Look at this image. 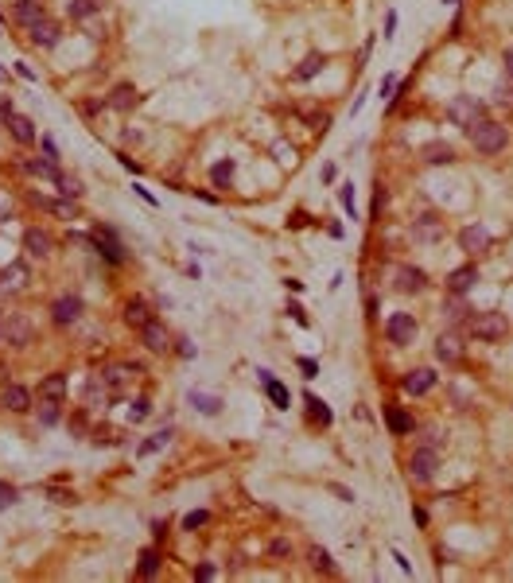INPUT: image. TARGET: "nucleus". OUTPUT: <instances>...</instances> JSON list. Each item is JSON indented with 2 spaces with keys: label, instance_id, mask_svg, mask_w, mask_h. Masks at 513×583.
I'll list each match as a JSON object with an SVG mask.
<instances>
[{
  "label": "nucleus",
  "instance_id": "f257e3e1",
  "mask_svg": "<svg viewBox=\"0 0 513 583\" xmlns=\"http://www.w3.org/2000/svg\"><path fill=\"white\" fill-rule=\"evenodd\" d=\"M467 331H471L479 342H502L505 331H509V319H505L502 311H479V315L467 319Z\"/></svg>",
  "mask_w": 513,
  "mask_h": 583
},
{
  "label": "nucleus",
  "instance_id": "f03ea898",
  "mask_svg": "<svg viewBox=\"0 0 513 583\" xmlns=\"http://www.w3.org/2000/svg\"><path fill=\"white\" fill-rule=\"evenodd\" d=\"M471 133V144L482 152V156H494V152H502L505 148V125H498V121H486L482 117L474 129H467Z\"/></svg>",
  "mask_w": 513,
  "mask_h": 583
},
{
  "label": "nucleus",
  "instance_id": "7ed1b4c3",
  "mask_svg": "<svg viewBox=\"0 0 513 583\" xmlns=\"http://www.w3.org/2000/svg\"><path fill=\"white\" fill-rule=\"evenodd\" d=\"M482 101H474L471 93H459V98L447 105V117H451V125H459V129H474L482 121Z\"/></svg>",
  "mask_w": 513,
  "mask_h": 583
},
{
  "label": "nucleus",
  "instance_id": "20e7f679",
  "mask_svg": "<svg viewBox=\"0 0 513 583\" xmlns=\"http://www.w3.org/2000/svg\"><path fill=\"white\" fill-rule=\"evenodd\" d=\"M93 253H101V257L109 261V265H121V261H125V245H121V237H117V230H113V225H93Z\"/></svg>",
  "mask_w": 513,
  "mask_h": 583
},
{
  "label": "nucleus",
  "instance_id": "39448f33",
  "mask_svg": "<svg viewBox=\"0 0 513 583\" xmlns=\"http://www.w3.org/2000/svg\"><path fill=\"white\" fill-rule=\"evenodd\" d=\"M436 466H439L436 447H416L413 459H408V478H416V483H432Z\"/></svg>",
  "mask_w": 513,
  "mask_h": 583
},
{
  "label": "nucleus",
  "instance_id": "423d86ee",
  "mask_svg": "<svg viewBox=\"0 0 513 583\" xmlns=\"http://www.w3.org/2000/svg\"><path fill=\"white\" fill-rule=\"evenodd\" d=\"M82 296H59V300L51 303V323L55 327H70L78 323V315H82Z\"/></svg>",
  "mask_w": 513,
  "mask_h": 583
},
{
  "label": "nucleus",
  "instance_id": "0eeeda50",
  "mask_svg": "<svg viewBox=\"0 0 513 583\" xmlns=\"http://www.w3.org/2000/svg\"><path fill=\"white\" fill-rule=\"evenodd\" d=\"M385 334H389V342H393V346H408V342L416 339V319L404 315V311H397V315H389Z\"/></svg>",
  "mask_w": 513,
  "mask_h": 583
},
{
  "label": "nucleus",
  "instance_id": "6e6552de",
  "mask_svg": "<svg viewBox=\"0 0 513 583\" xmlns=\"http://www.w3.org/2000/svg\"><path fill=\"white\" fill-rule=\"evenodd\" d=\"M136 377V366H109V369H101V377L98 381L105 385V393L109 397H121V393L128 389V381Z\"/></svg>",
  "mask_w": 513,
  "mask_h": 583
},
{
  "label": "nucleus",
  "instance_id": "1a4fd4ad",
  "mask_svg": "<svg viewBox=\"0 0 513 583\" xmlns=\"http://www.w3.org/2000/svg\"><path fill=\"white\" fill-rule=\"evenodd\" d=\"M27 39H32L35 47L51 51V47H59V39H62V27L55 24V20H47V16H43L39 24H32V27H27Z\"/></svg>",
  "mask_w": 513,
  "mask_h": 583
},
{
  "label": "nucleus",
  "instance_id": "9d476101",
  "mask_svg": "<svg viewBox=\"0 0 513 583\" xmlns=\"http://www.w3.org/2000/svg\"><path fill=\"white\" fill-rule=\"evenodd\" d=\"M24 253L27 257H51L55 253V237H51L47 230H39V225H32V230H24Z\"/></svg>",
  "mask_w": 513,
  "mask_h": 583
},
{
  "label": "nucleus",
  "instance_id": "9b49d317",
  "mask_svg": "<svg viewBox=\"0 0 513 583\" xmlns=\"http://www.w3.org/2000/svg\"><path fill=\"white\" fill-rule=\"evenodd\" d=\"M459 249L463 253H486L490 249V230L486 225H463V230H459Z\"/></svg>",
  "mask_w": 513,
  "mask_h": 583
},
{
  "label": "nucleus",
  "instance_id": "f8f14e48",
  "mask_svg": "<svg viewBox=\"0 0 513 583\" xmlns=\"http://www.w3.org/2000/svg\"><path fill=\"white\" fill-rule=\"evenodd\" d=\"M436 385V374H432L428 366H420V369H408V374L401 377V389L404 393H413V397H424V393Z\"/></svg>",
  "mask_w": 513,
  "mask_h": 583
},
{
  "label": "nucleus",
  "instance_id": "ddd939ff",
  "mask_svg": "<svg viewBox=\"0 0 513 583\" xmlns=\"http://www.w3.org/2000/svg\"><path fill=\"white\" fill-rule=\"evenodd\" d=\"M0 405L8 408V412H27L32 408V389H24V385H4Z\"/></svg>",
  "mask_w": 513,
  "mask_h": 583
},
{
  "label": "nucleus",
  "instance_id": "4468645a",
  "mask_svg": "<svg viewBox=\"0 0 513 583\" xmlns=\"http://www.w3.org/2000/svg\"><path fill=\"white\" fill-rule=\"evenodd\" d=\"M152 308H148V300H140V296H133V300L125 303V323L133 327V331H140V327H148L152 323Z\"/></svg>",
  "mask_w": 513,
  "mask_h": 583
},
{
  "label": "nucleus",
  "instance_id": "2eb2a0df",
  "mask_svg": "<svg viewBox=\"0 0 513 583\" xmlns=\"http://www.w3.org/2000/svg\"><path fill=\"white\" fill-rule=\"evenodd\" d=\"M4 129L12 133V140H16V144H35V125H32V117L12 113L8 121H4Z\"/></svg>",
  "mask_w": 513,
  "mask_h": 583
},
{
  "label": "nucleus",
  "instance_id": "dca6fc26",
  "mask_svg": "<svg viewBox=\"0 0 513 583\" xmlns=\"http://www.w3.org/2000/svg\"><path fill=\"white\" fill-rule=\"evenodd\" d=\"M257 377H261L265 393H269V400H272L277 408H288V405H292V393H288V385H280L277 377L269 374V369H257Z\"/></svg>",
  "mask_w": 513,
  "mask_h": 583
},
{
  "label": "nucleus",
  "instance_id": "f3484780",
  "mask_svg": "<svg viewBox=\"0 0 513 583\" xmlns=\"http://www.w3.org/2000/svg\"><path fill=\"white\" fill-rule=\"evenodd\" d=\"M27 288V265L24 261H12L4 273H0V292H20Z\"/></svg>",
  "mask_w": 513,
  "mask_h": 583
},
{
  "label": "nucleus",
  "instance_id": "a211bd4d",
  "mask_svg": "<svg viewBox=\"0 0 513 583\" xmlns=\"http://www.w3.org/2000/svg\"><path fill=\"white\" fill-rule=\"evenodd\" d=\"M140 339H144V346H148L152 354H164V350L171 346V342H168V331H164V323H156V319H152L148 327H140Z\"/></svg>",
  "mask_w": 513,
  "mask_h": 583
},
{
  "label": "nucleus",
  "instance_id": "6ab92c4d",
  "mask_svg": "<svg viewBox=\"0 0 513 583\" xmlns=\"http://www.w3.org/2000/svg\"><path fill=\"white\" fill-rule=\"evenodd\" d=\"M436 358L447 362V366H455V362L463 358V342L455 339V334H439L436 339Z\"/></svg>",
  "mask_w": 513,
  "mask_h": 583
},
{
  "label": "nucleus",
  "instance_id": "aec40b11",
  "mask_svg": "<svg viewBox=\"0 0 513 583\" xmlns=\"http://www.w3.org/2000/svg\"><path fill=\"white\" fill-rule=\"evenodd\" d=\"M474 280H479V268H474V265H463V268H455V273L447 276V288H451L455 296H463V292L474 288Z\"/></svg>",
  "mask_w": 513,
  "mask_h": 583
},
{
  "label": "nucleus",
  "instance_id": "412c9836",
  "mask_svg": "<svg viewBox=\"0 0 513 583\" xmlns=\"http://www.w3.org/2000/svg\"><path fill=\"white\" fill-rule=\"evenodd\" d=\"M397 288L401 292H424L428 288V276H424V268H397Z\"/></svg>",
  "mask_w": 513,
  "mask_h": 583
},
{
  "label": "nucleus",
  "instance_id": "4be33fe9",
  "mask_svg": "<svg viewBox=\"0 0 513 583\" xmlns=\"http://www.w3.org/2000/svg\"><path fill=\"white\" fill-rule=\"evenodd\" d=\"M12 12H16V20H20V24H24V27L39 24V20L47 16V8H43V0H16V8H12Z\"/></svg>",
  "mask_w": 513,
  "mask_h": 583
},
{
  "label": "nucleus",
  "instance_id": "5701e85b",
  "mask_svg": "<svg viewBox=\"0 0 513 583\" xmlns=\"http://www.w3.org/2000/svg\"><path fill=\"white\" fill-rule=\"evenodd\" d=\"M4 339H8L12 346H27V342H32V323L20 319V315H12L8 323H4Z\"/></svg>",
  "mask_w": 513,
  "mask_h": 583
},
{
  "label": "nucleus",
  "instance_id": "b1692460",
  "mask_svg": "<svg viewBox=\"0 0 513 583\" xmlns=\"http://www.w3.org/2000/svg\"><path fill=\"white\" fill-rule=\"evenodd\" d=\"M323 67H327V55H319V51H312V55H307V58H303V63H300V67L292 70V82H307V78H315Z\"/></svg>",
  "mask_w": 513,
  "mask_h": 583
},
{
  "label": "nucleus",
  "instance_id": "393cba45",
  "mask_svg": "<svg viewBox=\"0 0 513 583\" xmlns=\"http://www.w3.org/2000/svg\"><path fill=\"white\" fill-rule=\"evenodd\" d=\"M67 397V374H47L39 381V400H62Z\"/></svg>",
  "mask_w": 513,
  "mask_h": 583
},
{
  "label": "nucleus",
  "instance_id": "a878e982",
  "mask_svg": "<svg viewBox=\"0 0 513 583\" xmlns=\"http://www.w3.org/2000/svg\"><path fill=\"white\" fill-rule=\"evenodd\" d=\"M32 202L35 207H43V210H51V214H59V218H78V207H74V199H39V195H32Z\"/></svg>",
  "mask_w": 513,
  "mask_h": 583
},
{
  "label": "nucleus",
  "instance_id": "bb28decb",
  "mask_svg": "<svg viewBox=\"0 0 513 583\" xmlns=\"http://www.w3.org/2000/svg\"><path fill=\"white\" fill-rule=\"evenodd\" d=\"M140 101V93H136V86H128V82H121V86H113V93H109V105L113 109H121V113H128V109Z\"/></svg>",
  "mask_w": 513,
  "mask_h": 583
},
{
  "label": "nucleus",
  "instance_id": "cd10ccee",
  "mask_svg": "<svg viewBox=\"0 0 513 583\" xmlns=\"http://www.w3.org/2000/svg\"><path fill=\"white\" fill-rule=\"evenodd\" d=\"M385 424L393 435H408L413 432V417L404 412V408H385Z\"/></svg>",
  "mask_w": 513,
  "mask_h": 583
},
{
  "label": "nucleus",
  "instance_id": "c85d7f7f",
  "mask_svg": "<svg viewBox=\"0 0 513 583\" xmlns=\"http://www.w3.org/2000/svg\"><path fill=\"white\" fill-rule=\"evenodd\" d=\"M168 443H171V428H160L156 435H148V440H144L140 447H136V455H140V459H148V455H156V451H164Z\"/></svg>",
  "mask_w": 513,
  "mask_h": 583
},
{
  "label": "nucleus",
  "instance_id": "c756f323",
  "mask_svg": "<svg viewBox=\"0 0 513 583\" xmlns=\"http://www.w3.org/2000/svg\"><path fill=\"white\" fill-rule=\"evenodd\" d=\"M234 171H237V164H234V159H218V164L211 167V183L226 191V187L234 183Z\"/></svg>",
  "mask_w": 513,
  "mask_h": 583
},
{
  "label": "nucleus",
  "instance_id": "7c9ffc66",
  "mask_svg": "<svg viewBox=\"0 0 513 583\" xmlns=\"http://www.w3.org/2000/svg\"><path fill=\"white\" fill-rule=\"evenodd\" d=\"M187 400H191V408H199L202 417H214V412L222 408V400L214 397V393H191Z\"/></svg>",
  "mask_w": 513,
  "mask_h": 583
},
{
  "label": "nucleus",
  "instance_id": "2f4dec72",
  "mask_svg": "<svg viewBox=\"0 0 513 583\" xmlns=\"http://www.w3.org/2000/svg\"><path fill=\"white\" fill-rule=\"evenodd\" d=\"M136 572H140L144 579H156V575H160V552H156V549H144V552H140V564H136Z\"/></svg>",
  "mask_w": 513,
  "mask_h": 583
},
{
  "label": "nucleus",
  "instance_id": "473e14b6",
  "mask_svg": "<svg viewBox=\"0 0 513 583\" xmlns=\"http://www.w3.org/2000/svg\"><path fill=\"white\" fill-rule=\"evenodd\" d=\"M455 159V148L451 144H428V148H424V164H451Z\"/></svg>",
  "mask_w": 513,
  "mask_h": 583
},
{
  "label": "nucleus",
  "instance_id": "72a5a7b5",
  "mask_svg": "<svg viewBox=\"0 0 513 583\" xmlns=\"http://www.w3.org/2000/svg\"><path fill=\"white\" fill-rule=\"evenodd\" d=\"M62 400H39V424L43 428H55V424H59V420H62Z\"/></svg>",
  "mask_w": 513,
  "mask_h": 583
},
{
  "label": "nucleus",
  "instance_id": "f704fd0d",
  "mask_svg": "<svg viewBox=\"0 0 513 583\" xmlns=\"http://www.w3.org/2000/svg\"><path fill=\"white\" fill-rule=\"evenodd\" d=\"M24 167H27V175H39V179H55V183H59V167L51 164L47 156H43V159H27Z\"/></svg>",
  "mask_w": 513,
  "mask_h": 583
},
{
  "label": "nucleus",
  "instance_id": "c9c22d12",
  "mask_svg": "<svg viewBox=\"0 0 513 583\" xmlns=\"http://www.w3.org/2000/svg\"><path fill=\"white\" fill-rule=\"evenodd\" d=\"M307 556H312V568H315V572H323V575H335V572H338L335 560H331V552H327V549H319V544H315V549L307 552Z\"/></svg>",
  "mask_w": 513,
  "mask_h": 583
},
{
  "label": "nucleus",
  "instance_id": "e433bc0d",
  "mask_svg": "<svg viewBox=\"0 0 513 583\" xmlns=\"http://www.w3.org/2000/svg\"><path fill=\"white\" fill-rule=\"evenodd\" d=\"M307 412H312V420H319V424H331V408L323 405L315 393H307Z\"/></svg>",
  "mask_w": 513,
  "mask_h": 583
},
{
  "label": "nucleus",
  "instance_id": "4c0bfd02",
  "mask_svg": "<svg viewBox=\"0 0 513 583\" xmlns=\"http://www.w3.org/2000/svg\"><path fill=\"white\" fill-rule=\"evenodd\" d=\"M148 412H152V400L148 397H133V405H128V420H133V424H140Z\"/></svg>",
  "mask_w": 513,
  "mask_h": 583
},
{
  "label": "nucleus",
  "instance_id": "58836bf2",
  "mask_svg": "<svg viewBox=\"0 0 513 583\" xmlns=\"http://www.w3.org/2000/svg\"><path fill=\"white\" fill-rule=\"evenodd\" d=\"M444 311H447V319H451V323H463V319H467V303H463V296H451Z\"/></svg>",
  "mask_w": 513,
  "mask_h": 583
},
{
  "label": "nucleus",
  "instance_id": "ea45409f",
  "mask_svg": "<svg viewBox=\"0 0 513 583\" xmlns=\"http://www.w3.org/2000/svg\"><path fill=\"white\" fill-rule=\"evenodd\" d=\"M59 191H62V199H78V195H82V183H78L74 175H59Z\"/></svg>",
  "mask_w": 513,
  "mask_h": 583
},
{
  "label": "nucleus",
  "instance_id": "a19ab883",
  "mask_svg": "<svg viewBox=\"0 0 513 583\" xmlns=\"http://www.w3.org/2000/svg\"><path fill=\"white\" fill-rule=\"evenodd\" d=\"M47 498L51 502H59V506H74V490H62V486H47Z\"/></svg>",
  "mask_w": 513,
  "mask_h": 583
},
{
  "label": "nucleus",
  "instance_id": "79ce46f5",
  "mask_svg": "<svg viewBox=\"0 0 513 583\" xmlns=\"http://www.w3.org/2000/svg\"><path fill=\"white\" fill-rule=\"evenodd\" d=\"M206 521H211V513H206V509H194V513L183 517V529H199V525H206Z\"/></svg>",
  "mask_w": 513,
  "mask_h": 583
},
{
  "label": "nucleus",
  "instance_id": "37998d69",
  "mask_svg": "<svg viewBox=\"0 0 513 583\" xmlns=\"http://www.w3.org/2000/svg\"><path fill=\"white\" fill-rule=\"evenodd\" d=\"M338 199H342L346 214H350V218H358V207H354V187H350V183H346L342 191H338Z\"/></svg>",
  "mask_w": 513,
  "mask_h": 583
},
{
  "label": "nucleus",
  "instance_id": "c03bdc74",
  "mask_svg": "<svg viewBox=\"0 0 513 583\" xmlns=\"http://www.w3.org/2000/svg\"><path fill=\"white\" fill-rule=\"evenodd\" d=\"M39 148H43V156H47L51 164H59V144L51 140V136H39Z\"/></svg>",
  "mask_w": 513,
  "mask_h": 583
},
{
  "label": "nucleus",
  "instance_id": "a18cd8bd",
  "mask_svg": "<svg viewBox=\"0 0 513 583\" xmlns=\"http://www.w3.org/2000/svg\"><path fill=\"white\" fill-rule=\"evenodd\" d=\"M16 498H20V494H16V486H4V483H0V509L16 506Z\"/></svg>",
  "mask_w": 513,
  "mask_h": 583
},
{
  "label": "nucleus",
  "instance_id": "49530a36",
  "mask_svg": "<svg viewBox=\"0 0 513 583\" xmlns=\"http://www.w3.org/2000/svg\"><path fill=\"white\" fill-rule=\"evenodd\" d=\"M277 159H280V164H295V152H292V144H288V148H284V144H277Z\"/></svg>",
  "mask_w": 513,
  "mask_h": 583
},
{
  "label": "nucleus",
  "instance_id": "de8ad7c7",
  "mask_svg": "<svg viewBox=\"0 0 513 583\" xmlns=\"http://www.w3.org/2000/svg\"><path fill=\"white\" fill-rule=\"evenodd\" d=\"M300 369H303V377H315V374H319V362H312V358H300Z\"/></svg>",
  "mask_w": 513,
  "mask_h": 583
},
{
  "label": "nucleus",
  "instance_id": "09e8293b",
  "mask_svg": "<svg viewBox=\"0 0 513 583\" xmlns=\"http://www.w3.org/2000/svg\"><path fill=\"white\" fill-rule=\"evenodd\" d=\"M214 575H218L214 572V564H199L194 568V579H214Z\"/></svg>",
  "mask_w": 513,
  "mask_h": 583
},
{
  "label": "nucleus",
  "instance_id": "8fccbe9b",
  "mask_svg": "<svg viewBox=\"0 0 513 583\" xmlns=\"http://www.w3.org/2000/svg\"><path fill=\"white\" fill-rule=\"evenodd\" d=\"M272 556H292V544L288 541H272Z\"/></svg>",
  "mask_w": 513,
  "mask_h": 583
},
{
  "label": "nucleus",
  "instance_id": "3c124183",
  "mask_svg": "<svg viewBox=\"0 0 513 583\" xmlns=\"http://www.w3.org/2000/svg\"><path fill=\"white\" fill-rule=\"evenodd\" d=\"M16 74H20V78H27V82H39V78H35V70L27 67V63H16Z\"/></svg>",
  "mask_w": 513,
  "mask_h": 583
},
{
  "label": "nucleus",
  "instance_id": "603ef678",
  "mask_svg": "<svg viewBox=\"0 0 513 583\" xmlns=\"http://www.w3.org/2000/svg\"><path fill=\"white\" fill-rule=\"evenodd\" d=\"M288 311H292V319H295L300 327H307V315H303V308H300V303H288Z\"/></svg>",
  "mask_w": 513,
  "mask_h": 583
},
{
  "label": "nucleus",
  "instance_id": "864d4df0",
  "mask_svg": "<svg viewBox=\"0 0 513 583\" xmlns=\"http://www.w3.org/2000/svg\"><path fill=\"white\" fill-rule=\"evenodd\" d=\"M393 86H397V78H393V74L381 78V98H389V93H393Z\"/></svg>",
  "mask_w": 513,
  "mask_h": 583
},
{
  "label": "nucleus",
  "instance_id": "5fc2aeb1",
  "mask_svg": "<svg viewBox=\"0 0 513 583\" xmlns=\"http://www.w3.org/2000/svg\"><path fill=\"white\" fill-rule=\"evenodd\" d=\"M393 32H397V12H389L385 16V39H393Z\"/></svg>",
  "mask_w": 513,
  "mask_h": 583
},
{
  "label": "nucleus",
  "instance_id": "6e6d98bb",
  "mask_svg": "<svg viewBox=\"0 0 513 583\" xmlns=\"http://www.w3.org/2000/svg\"><path fill=\"white\" fill-rule=\"evenodd\" d=\"M117 159H121V167H128V171H133V175H136V171H140V164H136V159H133V156H117Z\"/></svg>",
  "mask_w": 513,
  "mask_h": 583
},
{
  "label": "nucleus",
  "instance_id": "4d7b16f0",
  "mask_svg": "<svg viewBox=\"0 0 513 583\" xmlns=\"http://www.w3.org/2000/svg\"><path fill=\"white\" fill-rule=\"evenodd\" d=\"M179 354H183V358H194V346L187 339H179Z\"/></svg>",
  "mask_w": 513,
  "mask_h": 583
},
{
  "label": "nucleus",
  "instance_id": "13d9d810",
  "mask_svg": "<svg viewBox=\"0 0 513 583\" xmlns=\"http://www.w3.org/2000/svg\"><path fill=\"white\" fill-rule=\"evenodd\" d=\"M152 533H156V537H168V521H152Z\"/></svg>",
  "mask_w": 513,
  "mask_h": 583
},
{
  "label": "nucleus",
  "instance_id": "bf43d9fd",
  "mask_svg": "<svg viewBox=\"0 0 513 583\" xmlns=\"http://www.w3.org/2000/svg\"><path fill=\"white\" fill-rule=\"evenodd\" d=\"M502 63H505V74H509V78H513V47H509V51H505V58H502Z\"/></svg>",
  "mask_w": 513,
  "mask_h": 583
},
{
  "label": "nucleus",
  "instance_id": "052dcab7",
  "mask_svg": "<svg viewBox=\"0 0 513 583\" xmlns=\"http://www.w3.org/2000/svg\"><path fill=\"white\" fill-rule=\"evenodd\" d=\"M0 78H4V82H8V70H4V67H0Z\"/></svg>",
  "mask_w": 513,
  "mask_h": 583
},
{
  "label": "nucleus",
  "instance_id": "680f3d73",
  "mask_svg": "<svg viewBox=\"0 0 513 583\" xmlns=\"http://www.w3.org/2000/svg\"><path fill=\"white\" fill-rule=\"evenodd\" d=\"M0 342H4V319H0Z\"/></svg>",
  "mask_w": 513,
  "mask_h": 583
},
{
  "label": "nucleus",
  "instance_id": "e2e57ef3",
  "mask_svg": "<svg viewBox=\"0 0 513 583\" xmlns=\"http://www.w3.org/2000/svg\"><path fill=\"white\" fill-rule=\"evenodd\" d=\"M0 32H4V20H0Z\"/></svg>",
  "mask_w": 513,
  "mask_h": 583
}]
</instances>
